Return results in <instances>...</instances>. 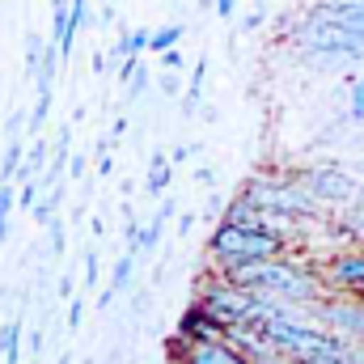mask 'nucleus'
<instances>
[{"instance_id":"obj_18","label":"nucleus","mask_w":364,"mask_h":364,"mask_svg":"<svg viewBox=\"0 0 364 364\" xmlns=\"http://www.w3.org/2000/svg\"><path fill=\"white\" fill-rule=\"evenodd\" d=\"M47 229H51V255H60V250H64V225H60V220H51Z\"/></svg>"},{"instance_id":"obj_1","label":"nucleus","mask_w":364,"mask_h":364,"mask_svg":"<svg viewBox=\"0 0 364 364\" xmlns=\"http://www.w3.org/2000/svg\"><path fill=\"white\" fill-rule=\"evenodd\" d=\"M212 259L225 263L229 272L233 267H250V263H267V259H279V233H272L267 225H242V220H225L212 242H208Z\"/></svg>"},{"instance_id":"obj_25","label":"nucleus","mask_w":364,"mask_h":364,"mask_svg":"<svg viewBox=\"0 0 364 364\" xmlns=\"http://www.w3.org/2000/svg\"><path fill=\"white\" fill-rule=\"evenodd\" d=\"M356 174H364V157H360V161H356Z\"/></svg>"},{"instance_id":"obj_24","label":"nucleus","mask_w":364,"mask_h":364,"mask_svg":"<svg viewBox=\"0 0 364 364\" xmlns=\"http://www.w3.org/2000/svg\"><path fill=\"white\" fill-rule=\"evenodd\" d=\"M191 153H195V149H191V144H186V149H174V153H170V161H186V157H191Z\"/></svg>"},{"instance_id":"obj_13","label":"nucleus","mask_w":364,"mask_h":364,"mask_svg":"<svg viewBox=\"0 0 364 364\" xmlns=\"http://www.w3.org/2000/svg\"><path fill=\"white\" fill-rule=\"evenodd\" d=\"M178 38H182V26L170 21V26H161V30H153V34H149V51H157V55H161V51H170Z\"/></svg>"},{"instance_id":"obj_15","label":"nucleus","mask_w":364,"mask_h":364,"mask_svg":"<svg viewBox=\"0 0 364 364\" xmlns=\"http://www.w3.org/2000/svg\"><path fill=\"white\" fill-rule=\"evenodd\" d=\"M9 216H13V182H0V246L9 233Z\"/></svg>"},{"instance_id":"obj_22","label":"nucleus","mask_w":364,"mask_h":364,"mask_svg":"<svg viewBox=\"0 0 364 364\" xmlns=\"http://www.w3.org/2000/svg\"><path fill=\"white\" fill-rule=\"evenodd\" d=\"M237 13V0H216V17H233Z\"/></svg>"},{"instance_id":"obj_11","label":"nucleus","mask_w":364,"mask_h":364,"mask_svg":"<svg viewBox=\"0 0 364 364\" xmlns=\"http://www.w3.org/2000/svg\"><path fill=\"white\" fill-rule=\"evenodd\" d=\"M0 352H4V364H21V318L0 326Z\"/></svg>"},{"instance_id":"obj_9","label":"nucleus","mask_w":364,"mask_h":364,"mask_svg":"<svg viewBox=\"0 0 364 364\" xmlns=\"http://www.w3.org/2000/svg\"><path fill=\"white\" fill-rule=\"evenodd\" d=\"M170 216H174V199H166V203L153 212V220L140 229V237H136V246H132V250H136V255H153V250H157V242H161V229H166V220H170Z\"/></svg>"},{"instance_id":"obj_27","label":"nucleus","mask_w":364,"mask_h":364,"mask_svg":"<svg viewBox=\"0 0 364 364\" xmlns=\"http://www.w3.org/2000/svg\"><path fill=\"white\" fill-rule=\"evenodd\" d=\"M356 199H364V191H360V195H356Z\"/></svg>"},{"instance_id":"obj_14","label":"nucleus","mask_w":364,"mask_h":364,"mask_svg":"<svg viewBox=\"0 0 364 364\" xmlns=\"http://www.w3.org/2000/svg\"><path fill=\"white\" fill-rule=\"evenodd\" d=\"M170 182V161L161 153H153V170H149V195H161Z\"/></svg>"},{"instance_id":"obj_17","label":"nucleus","mask_w":364,"mask_h":364,"mask_svg":"<svg viewBox=\"0 0 364 364\" xmlns=\"http://www.w3.org/2000/svg\"><path fill=\"white\" fill-rule=\"evenodd\" d=\"M352 119H364V81H356L352 90Z\"/></svg>"},{"instance_id":"obj_10","label":"nucleus","mask_w":364,"mask_h":364,"mask_svg":"<svg viewBox=\"0 0 364 364\" xmlns=\"http://www.w3.org/2000/svg\"><path fill=\"white\" fill-rule=\"evenodd\" d=\"M136 259H140V255H136V250L127 246V250H123V259L114 263V275H110V288H106V292L97 296V305H110V301H114V292H123V288L132 284V272H136Z\"/></svg>"},{"instance_id":"obj_2","label":"nucleus","mask_w":364,"mask_h":364,"mask_svg":"<svg viewBox=\"0 0 364 364\" xmlns=\"http://www.w3.org/2000/svg\"><path fill=\"white\" fill-rule=\"evenodd\" d=\"M229 279H237L242 288L250 292H263V296H275L284 305H309L318 301V279L305 275L292 263H279V259H267V263H250V267H233Z\"/></svg>"},{"instance_id":"obj_19","label":"nucleus","mask_w":364,"mask_h":364,"mask_svg":"<svg viewBox=\"0 0 364 364\" xmlns=\"http://www.w3.org/2000/svg\"><path fill=\"white\" fill-rule=\"evenodd\" d=\"M161 68H166V73H178V68H182V55L174 51V47H170V51H161Z\"/></svg>"},{"instance_id":"obj_7","label":"nucleus","mask_w":364,"mask_h":364,"mask_svg":"<svg viewBox=\"0 0 364 364\" xmlns=\"http://www.w3.org/2000/svg\"><path fill=\"white\" fill-rule=\"evenodd\" d=\"M331 288H339V292H364V255H339L335 263H331Z\"/></svg>"},{"instance_id":"obj_3","label":"nucleus","mask_w":364,"mask_h":364,"mask_svg":"<svg viewBox=\"0 0 364 364\" xmlns=\"http://www.w3.org/2000/svg\"><path fill=\"white\" fill-rule=\"evenodd\" d=\"M255 203H259V212L263 216H314V208H318V199L301 186V178L296 182H267L259 178L250 191H246Z\"/></svg>"},{"instance_id":"obj_4","label":"nucleus","mask_w":364,"mask_h":364,"mask_svg":"<svg viewBox=\"0 0 364 364\" xmlns=\"http://www.w3.org/2000/svg\"><path fill=\"white\" fill-rule=\"evenodd\" d=\"M301 186L318 199V203H356L364 186L352 170H335V166H318V170H305Z\"/></svg>"},{"instance_id":"obj_8","label":"nucleus","mask_w":364,"mask_h":364,"mask_svg":"<svg viewBox=\"0 0 364 364\" xmlns=\"http://www.w3.org/2000/svg\"><path fill=\"white\" fill-rule=\"evenodd\" d=\"M186 364H242V356L233 352V343H220V339H199V343L186 352Z\"/></svg>"},{"instance_id":"obj_20","label":"nucleus","mask_w":364,"mask_h":364,"mask_svg":"<svg viewBox=\"0 0 364 364\" xmlns=\"http://www.w3.org/2000/svg\"><path fill=\"white\" fill-rule=\"evenodd\" d=\"M250 364H301V360H292L284 352H267V356H259V360H250Z\"/></svg>"},{"instance_id":"obj_5","label":"nucleus","mask_w":364,"mask_h":364,"mask_svg":"<svg viewBox=\"0 0 364 364\" xmlns=\"http://www.w3.org/2000/svg\"><path fill=\"white\" fill-rule=\"evenodd\" d=\"M322 318H326V326H331V331L348 335L352 343H364V305L335 301V305H326V309H322Z\"/></svg>"},{"instance_id":"obj_12","label":"nucleus","mask_w":364,"mask_h":364,"mask_svg":"<svg viewBox=\"0 0 364 364\" xmlns=\"http://www.w3.org/2000/svg\"><path fill=\"white\" fill-rule=\"evenodd\" d=\"M140 51H149V30H132V34L114 47V55H119V60H136Z\"/></svg>"},{"instance_id":"obj_6","label":"nucleus","mask_w":364,"mask_h":364,"mask_svg":"<svg viewBox=\"0 0 364 364\" xmlns=\"http://www.w3.org/2000/svg\"><path fill=\"white\" fill-rule=\"evenodd\" d=\"M309 13H318V17H326V21H339V26H348L352 34L364 38V0H322V4H314Z\"/></svg>"},{"instance_id":"obj_26","label":"nucleus","mask_w":364,"mask_h":364,"mask_svg":"<svg viewBox=\"0 0 364 364\" xmlns=\"http://www.w3.org/2000/svg\"><path fill=\"white\" fill-rule=\"evenodd\" d=\"M106 4H110V9H114V0H106Z\"/></svg>"},{"instance_id":"obj_23","label":"nucleus","mask_w":364,"mask_h":364,"mask_svg":"<svg viewBox=\"0 0 364 364\" xmlns=\"http://www.w3.org/2000/svg\"><path fill=\"white\" fill-rule=\"evenodd\" d=\"M161 90H166V93H178V77H174V73H166V77H161Z\"/></svg>"},{"instance_id":"obj_16","label":"nucleus","mask_w":364,"mask_h":364,"mask_svg":"<svg viewBox=\"0 0 364 364\" xmlns=\"http://www.w3.org/2000/svg\"><path fill=\"white\" fill-rule=\"evenodd\" d=\"M81 318H85L81 296H68V331H77V326H81Z\"/></svg>"},{"instance_id":"obj_21","label":"nucleus","mask_w":364,"mask_h":364,"mask_svg":"<svg viewBox=\"0 0 364 364\" xmlns=\"http://www.w3.org/2000/svg\"><path fill=\"white\" fill-rule=\"evenodd\" d=\"M97 279V250H85V284Z\"/></svg>"}]
</instances>
